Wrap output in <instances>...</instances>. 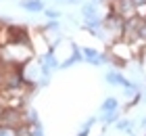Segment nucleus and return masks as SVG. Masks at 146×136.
<instances>
[{"instance_id":"nucleus-15","label":"nucleus","mask_w":146,"mask_h":136,"mask_svg":"<svg viewBox=\"0 0 146 136\" xmlns=\"http://www.w3.org/2000/svg\"><path fill=\"white\" fill-rule=\"evenodd\" d=\"M44 13H46V17H48V19H58V17H61V13L54 11V9H46Z\"/></svg>"},{"instance_id":"nucleus-11","label":"nucleus","mask_w":146,"mask_h":136,"mask_svg":"<svg viewBox=\"0 0 146 136\" xmlns=\"http://www.w3.org/2000/svg\"><path fill=\"white\" fill-rule=\"evenodd\" d=\"M117 119H119V111H111V113H102V117L100 121L104 126H111V124H117Z\"/></svg>"},{"instance_id":"nucleus-18","label":"nucleus","mask_w":146,"mask_h":136,"mask_svg":"<svg viewBox=\"0 0 146 136\" xmlns=\"http://www.w3.org/2000/svg\"><path fill=\"white\" fill-rule=\"evenodd\" d=\"M65 2H69V4H73V2H77V0H65Z\"/></svg>"},{"instance_id":"nucleus-5","label":"nucleus","mask_w":146,"mask_h":136,"mask_svg":"<svg viewBox=\"0 0 146 136\" xmlns=\"http://www.w3.org/2000/svg\"><path fill=\"white\" fill-rule=\"evenodd\" d=\"M109 11L115 13V15H119L123 21L136 17V4H134V0H113L111 6H109Z\"/></svg>"},{"instance_id":"nucleus-2","label":"nucleus","mask_w":146,"mask_h":136,"mask_svg":"<svg viewBox=\"0 0 146 136\" xmlns=\"http://www.w3.org/2000/svg\"><path fill=\"white\" fill-rule=\"evenodd\" d=\"M111 63H115V67H123V65H127L131 59H134V46H131L129 42H125V40H115V42H111Z\"/></svg>"},{"instance_id":"nucleus-4","label":"nucleus","mask_w":146,"mask_h":136,"mask_svg":"<svg viewBox=\"0 0 146 136\" xmlns=\"http://www.w3.org/2000/svg\"><path fill=\"white\" fill-rule=\"evenodd\" d=\"M4 33H6V40L9 44H31V33L27 31L25 25H6L4 27Z\"/></svg>"},{"instance_id":"nucleus-17","label":"nucleus","mask_w":146,"mask_h":136,"mask_svg":"<svg viewBox=\"0 0 146 136\" xmlns=\"http://www.w3.org/2000/svg\"><path fill=\"white\" fill-rule=\"evenodd\" d=\"M134 4H136V6H140V4H146V0H134Z\"/></svg>"},{"instance_id":"nucleus-13","label":"nucleus","mask_w":146,"mask_h":136,"mask_svg":"<svg viewBox=\"0 0 146 136\" xmlns=\"http://www.w3.org/2000/svg\"><path fill=\"white\" fill-rule=\"evenodd\" d=\"M29 136H44V128H42V124L31 126V128H29Z\"/></svg>"},{"instance_id":"nucleus-10","label":"nucleus","mask_w":146,"mask_h":136,"mask_svg":"<svg viewBox=\"0 0 146 136\" xmlns=\"http://www.w3.org/2000/svg\"><path fill=\"white\" fill-rule=\"evenodd\" d=\"M100 111L102 113H111V111H119V100L115 96H107L102 100V105H100Z\"/></svg>"},{"instance_id":"nucleus-3","label":"nucleus","mask_w":146,"mask_h":136,"mask_svg":"<svg viewBox=\"0 0 146 136\" xmlns=\"http://www.w3.org/2000/svg\"><path fill=\"white\" fill-rule=\"evenodd\" d=\"M0 124L2 126H9L13 130H21L25 128V109L21 107H4L2 113H0Z\"/></svg>"},{"instance_id":"nucleus-6","label":"nucleus","mask_w":146,"mask_h":136,"mask_svg":"<svg viewBox=\"0 0 146 136\" xmlns=\"http://www.w3.org/2000/svg\"><path fill=\"white\" fill-rule=\"evenodd\" d=\"M104 80H107L111 86H121L123 90L131 86V82H129L127 78H125L121 71H117V69H113V71H107V73H104Z\"/></svg>"},{"instance_id":"nucleus-12","label":"nucleus","mask_w":146,"mask_h":136,"mask_svg":"<svg viewBox=\"0 0 146 136\" xmlns=\"http://www.w3.org/2000/svg\"><path fill=\"white\" fill-rule=\"evenodd\" d=\"M115 126H117V130H125V132H131V126H134V124H131L129 119H125V117H123V119H117V124H115Z\"/></svg>"},{"instance_id":"nucleus-14","label":"nucleus","mask_w":146,"mask_h":136,"mask_svg":"<svg viewBox=\"0 0 146 136\" xmlns=\"http://www.w3.org/2000/svg\"><path fill=\"white\" fill-rule=\"evenodd\" d=\"M96 124V117H90V119H86L84 124H82V132H90V128Z\"/></svg>"},{"instance_id":"nucleus-9","label":"nucleus","mask_w":146,"mask_h":136,"mask_svg":"<svg viewBox=\"0 0 146 136\" xmlns=\"http://www.w3.org/2000/svg\"><path fill=\"white\" fill-rule=\"evenodd\" d=\"M82 57H84V61H86V63L96 65L98 57H100V50H98V48H94V46H84V48H82Z\"/></svg>"},{"instance_id":"nucleus-1","label":"nucleus","mask_w":146,"mask_h":136,"mask_svg":"<svg viewBox=\"0 0 146 136\" xmlns=\"http://www.w3.org/2000/svg\"><path fill=\"white\" fill-rule=\"evenodd\" d=\"M34 54L36 52L31 48V44H6L2 48V59L15 67H23L25 63H29Z\"/></svg>"},{"instance_id":"nucleus-8","label":"nucleus","mask_w":146,"mask_h":136,"mask_svg":"<svg viewBox=\"0 0 146 136\" xmlns=\"http://www.w3.org/2000/svg\"><path fill=\"white\" fill-rule=\"evenodd\" d=\"M19 6L25 9V11H29V13H44V11H46L44 0H21Z\"/></svg>"},{"instance_id":"nucleus-16","label":"nucleus","mask_w":146,"mask_h":136,"mask_svg":"<svg viewBox=\"0 0 146 136\" xmlns=\"http://www.w3.org/2000/svg\"><path fill=\"white\" fill-rule=\"evenodd\" d=\"M140 128H144V130H146V117H142V119H140Z\"/></svg>"},{"instance_id":"nucleus-19","label":"nucleus","mask_w":146,"mask_h":136,"mask_svg":"<svg viewBox=\"0 0 146 136\" xmlns=\"http://www.w3.org/2000/svg\"><path fill=\"white\" fill-rule=\"evenodd\" d=\"M0 113H2V107H0Z\"/></svg>"},{"instance_id":"nucleus-7","label":"nucleus","mask_w":146,"mask_h":136,"mask_svg":"<svg viewBox=\"0 0 146 136\" xmlns=\"http://www.w3.org/2000/svg\"><path fill=\"white\" fill-rule=\"evenodd\" d=\"M82 15L86 21H90V19H96V17H100V4L94 2V0H88L84 6H82Z\"/></svg>"}]
</instances>
